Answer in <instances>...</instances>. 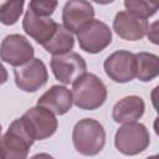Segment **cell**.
I'll return each mask as SVG.
<instances>
[{
    "label": "cell",
    "mask_w": 159,
    "mask_h": 159,
    "mask_svg": "<svg viewBox=\"0 0 159 159\" xmlns=\"http://www.w3.org/2000/svg\"><path fill=\"white\" fill-rule=\"evenodd\" d=\"M57 7V0H30L29 10L37 15L50 17Z\"/></svg>",
    "instance_id": "cell-20"
},
{
    "label": "cell",
    "mask_w": 159,
    "mask_h": 159,
    "mask_svg": "<svg viewBox=\"0 0 159 159\" xmlns=\"http://www.w3.org/2000/svg\"><path fill=\"white\" fill-rule=\"evenodd\" d=\"M73 45H75V37L72 32L68 31L63 25L57 24L53 35L42 46L48 53L55 56V55H63L70 52L73 48Z\"/></svg>",
    "instance_id": "cell-16"
},
{
    "label": "cell",
    "mask_w": 159,
    "mask_h": 159,
    "mask_svg": "<svg viewBox=\"0 0 159 159\" xmlns=\"http://www.w3.org/2000/svg\"><path fill=\"white\" fill-rule=\"evenodd\" d=\"M148 35V39L153 42V43H158V36H157V22H154L152 26H148V30H147V34Z\"/></svg>",
    "instance_id": "cell-21"
},
{
    "label": "cell",
    "mask_w": 159,
    "mask_h": 159,
    "mask_svg": "<svg viewBox=\"0 0 159 159\" xmlns=\"http://www.w3.org/2000/svg\"><path fill=\"white\" fill-rule=\"evenodd\" d=\"M7 81V71L6 68L0 63V86L4 84Z\"/></svg>",
    "instance_id": "cell-22"
},
{
    "label": "cell",
    "mask_w": 159,
    "mask_h": 159,
    "mask_svg": "<svg viewBox=\"0 0 159 159\" xmlns=\"http://www.w3.org/2000/svg\"><path fill=\"white\" fill-rule=\"evenodd\" d=\"M56 27H57V22H55L51 17L37 16L32 14L30 10L26 11L25 17L22 20L24 31L40 45H43L46 41L50 40Z\"/></svg>",
    "instance_id": "cell-14"
},
{
    "label": "cell",
    "mask_w": 159,
    "mask_h": 159,
    "mask_svg": "<svg viewBox=\"0 0 159 159\" xmlns=\"http://www.w3.org/2000/svg\"><path fill=\"white\" fill-rule=\"evenodd\" d=\"M94 17V9L88 0H68L62 10L63 26L71 32H78Z\"/></svg>",
    "instance_id": "cell-12"
},
{
    "label": "cell",
    "mask_w": 159,
    "mask_h": 159,
    "mask_svg": "<svg viewBox=\"0 0 159 159\" xmlns=\"http://www.w3.org/2000/svg\"><path fill=\"white\" fill-rule=\"evenodd\" d=\"M94 2H97V4H101V5H106V4H109V2H112L113 0H93Z\"/></svg>",
    "instance_id": "cell-23"
},
{
    "label": "cell",
    "mask_w": 159,
    "mask_h": 159,
    "mask_svg": "<svg viewBox=\"0 0 159 159\" xmlns=\"http://www.w3.org/2000/svg\"><path fill=\"white\" fill-rule=\"evenodd\" d=\"M51 70L57 81L63 84L73 83L87 70L86 61L77 52L55 55L51 60Z\"/></svg>",
    "instance_id": "cell-7"
},
{
    "label": "cell",
    "mask_w": 159,
    "mask_h": 159,
    "mask_svg": "<svg viewBox=\"0 0 159 159\" xmlns=\"http://www.w3.org/2000/svg\"><path fill=\"white\" fill-rule=\"evenodd\" d=\"M0 134H1V124H0Z\"/></svg>",
    "instance_id": "cell-24"
},
{
    "label": "cell",
    "mask_w": 159,
    "mask_h": 159,
    "mask_svg": "<svg viewBox=\"0 0 159 159\" xmlns=\"http://www.w3.org/2000/svg\"><path fill=\"white\" fill-rule=\"evenodd\" d=\"M75 149L83 155L98 154L106 143V132L103 125L92 118L78 120L72 132Z\"/></svg>",
    "instance_id": "cell-3"
},
{
    "label": "cell",
    "mask_w": 159,
    "mask_h": 159,
    "mask_svg": "<svg viewBox=\"0 0 159 159\" xmlns=\"http://www.w3.org/2000/svg\"><path fill=\"white\" fill-rule=\"evenodd\" d=\"M25 0H6L0 6V22L11 26L17 22L24 11Z\"/></svg>",
    "instance_id": "cell-18"
},
{
    "label": "cell",
    "mask_w": 159,
    "mask_h": 159,
    "mask_svg": "<svg viewBox=\"0 0 159 159\" xmlns=\"http://www.w3.org/2000/svg\"><path fill=\"white\" fill-rule=\"evenodd\" d=\"M37 104L47 108L53 114H66L73 104L72 92L65 86L55 84L39 98Z\"/></svg>",
    "instance_id": "cell-13"
},
{
    "label": "cell",
    "mask_w": 159,
    "mask_h": 159,
    "mask_svg": "<svg viewBox=\"0 0 159 159\" xmlns=\"http://www.w3.org/2000/svg\"><path fill=\"white\" fill-rule=\"evenodd\" d=\"M148 21L129 11H119L114 16L113 29L117 35L127 41H138L143 39L148 30Z\"/></svg>",
    "instance_id": "cell-11"
},
{
    "label": "cell",
    "mask_w": 159,
    "mask_h": 159,
    "mask_svg": "<svg viewBox=\"0 0 159 159\" xmlns=\"http://www.w3.org/2000/svg\"><path fill=\"white\" fill-rule=\"evenodd\" d=\"M72 99L80 109H97L107 99V87L99 77L84 72L73 82Z\"/></svg>",
    "instance_id": "cell-2"
},
{
    "label": "cell",
    "mask_w": 159,
    "mask_h": 159,
    "mask_svg": "<svg viewBox=\"0 0 159 159\" xmlns=\"http://www.w3.org/2000/svg\"><path fill=\"white\" fill-rule=\"evenodd\" d=\"M77 40L83 51L98 53L112 42V31L104 22L93 19L77 32Z\"/></svg>",
    "instance_id": "cell-5"
},
{
    "label": "cell",
    "mask_w": 159,
    "mask_h": 159,
    "mask_svg": "<svg viewBox=\"0 0 159 159\" xmlns=\"http://www.w3.org/2000/svg\"><path fill=\"white\" fill-rule=\"evenodd\" d=\"M159 73V57L149 52L135 53V77L142 82H150Z\"/></svg>",
    "instance_id": "cell-17"
},
{
    "label": "cell",
    "mask_w": 159,
    "mask_h": 159,
    "mask_svg": "<svg viewBox=\"0 0 159 159\" xmlns=\"http://www.w3.org/2000/svg\"><path fill=\"white\" fill-rule=\"evenodd\" d=\"M124 5L127 11L148 19L158 11L159 0H124Z\"/></svg>",
    "instance_id": "cell-19"
},
{
    "label": "cell",
    "mask_w": 159,
    "mask_h": 159,
    "mask_svg": "<svg viewBox=\"0 0 159 159\" xmlns=\"http://www.w3.org/2000/svg\"><path fill=\"white\" fill-rule=\"evenodd\" d=\"M35 140L25 119L20 117L15 119L10 124L7 132L0 137V158L25 159Z\"/></svg>",
    "instance_id": "cell-1"
},
{
    "label": "cell",
    "mask_w": 159,
    "mask_h": 159,
    "mask_svg": "<svg viewBox=\"0 0 159 159\" xmlns=\"http://www.w3.org/2000/svg\"><path fill=\"white\" fill-rule=\"evenodd\" d=\"M35 50L30 41L19 34L7 35L0 45V58L14 66H21L34 57Z\"/></svg>",
    "instance_id": "cell-8"
},
{
    "label": "cell",
    "mask_w": 159,
    "mask_h": 159,
    "mask_svg": "<svg viewBox=\"0 0 159 159\" xmlns=\"http://www.w3.org/2000/svg\"><path fill=\"white\" fill-rule=\"evenodd\" d=\"M145 111V104L139 96H127L119 99L112 111V117L116 123H129L137 122Z\"/></svg>",
    "instance_id": "cell-15"
},
{
    "label": "cell",
    "mask_w": 159,
    "mask_h": 159,
    "mask_svg": "<svg viewBox=\"0 0 159 159\" xmlns=\"http://www.w3.org/2000/svg\"><path fill=\"white\" fill-rule=\"evenodd\" d=\"M106 75L117 83H125L132 81L135 77V55L119 50L109 55L104 63Z\"/></svg>",
    "instance_id": "cell-9"
},
{
    "label": "cell",
    "mask_w": 159,
    "mask_h": 159,
    "mask_svg": "<svg viewBox=\"0 0 159 159\" xmlns=\"http://www.w3.org/2000/svg\"><path fill=\"white\" fill-rule=\"evenodd\" d=\"M15 83L25 92H36L47 83L48 73L40 58H31L26 63L15 67Z\"/></svg>",
    "instance_id": "cell-6"
},
{
    "label": "cell",
    "mask_w": 159,
    "mask_h": 159,
    "mask_svg": "<svg viewBox=\"0 0 159 159\" xmlns=\"http://www.w3.org/2000/svg\"><path fill=\"white\" fill-rule=\"evenodd\" d=\"M22 118L29 125L32 135L36 140H43L55 134L58 127V122L55 114L42 106H36L27 109Z\"/></svg>",
    "instance_id": "cell-10"
},
{
    "label": "cell",
    "mask_w": 159,
    "mask_h": 159,
    "mask_svg": "<svg viewBox=\"0 0 159 159\" xmlns=\"http://www.w3.org/2000/svg\"><path fill=\"white\" fill-rule=\"evenodd\" d=\"M150 143L147 127L142 123L129 122L122 125L114 135V145L124 155H135L144 152Z\"/></svg>",
    "instance_id": "cell-4"
}]
</instances>
